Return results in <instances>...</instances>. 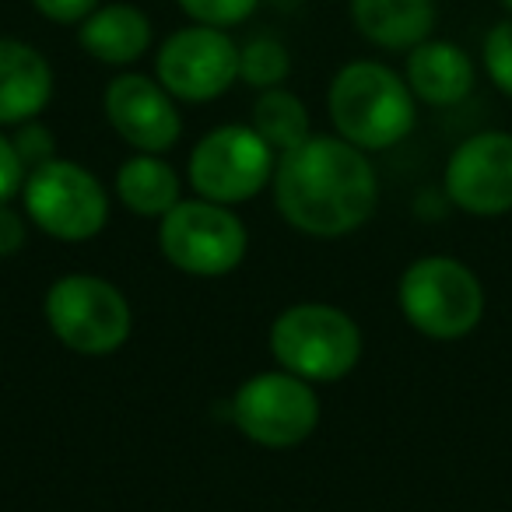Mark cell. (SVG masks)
<instances>
[{
    "instance_id": "17",
    "label": "cell",
    "mask_w": 512,
    "mask_h": 512,
    "mask_svg": "<svg viewBox=\"0 0 512 512\" xmlns=\"http://www.w3.org/2000/svg\"><path fill=\"white\" fill-rule=\"evenodd\" d=\"M116 200L127 207L137 218H165L172 207L179 204V193H183V183H179V172L165 162L162 155H130L127 162L116 169L113 179Z\"/></svg>"
},
{
    "instance_id": "4",
    "label": "cell",
    "mask_w": 512,
    "mask_h": 512,
    "mask_svg": "<svg viewBox=\"0 0 512 512\" xmlns=\"http://www.w3.org/2000/svg\"><path fill=\"white\" fill-rule=\"evenodd\" d=\"M404 320L432 341H460L484 320V285L463 260L446 253L418 256L397 285Z\"/></svg>"
},
{
    "instance_id": "26",
    "label": "cell",
    "mask_w": 512,
    "mask_h": 512,
    "mask_svg": "<svg viewBox=\"0 0 512 512\" xmlns=\"http://www.w3.org/2000/svg\"><path fill=\"white\" fill-rule=\"evenodd\" d=\"M502 8H505V11H509V15H512V0H502Z\"/></svg>"
},
{
    "instance_id": "20",
    "label": "cell",
    "mask_w": 512,
    "mask_h": 512,
    "mask_svg": "<svg viewBox=\"0 0 512 512\" xmlns=\"http://www.w3.org/2000/svg\"><path fill=\"white\" fill-rule=\"evenodd\" d=\"M481 64L491 85L505 99H512V15L488 29V36L481 43Z\"/></svg>"
},
{
    "instance_id": "14",
    "label": "cell",
    "mask_w": 512,
    "mask_h": 512,
    "mask_svg": "<svg viewBox=\"0 0 512 512\" xmlns=\"http://www.w3.org/2000/svg\"><path fill=\"white\" fill-rule=\"evenodd\" d=\"M355 32L386 53H411L418 43L432 39L439 22L435 0H348Z\"/></svg>"
},
{
    "instance_id": "21",
    "label": "cell",
    "mask_w": 512,
    "mask_h": 512,
    "mask_svg": "<svg viewBox=\"0 0 512 512\" xmlns=\"http://www.w3.org/2000/svg\"><path fill=\"white\" fill-rule=\"evenodd\" d=\"M176 4L190 22L214 29H235L260 8V0H176Z\"/></svg>"
},
{
    "instance_id": "2",
    "label": "cell",
    "mask_w": 512,
    "mask_h": 512,
    "mask_svg": "<svg viewBox=\"0 0 512 512\" xmlns=\"http://www.w3.org/2000/svg\"><path fill=\"white\" fill-rule=\"evenodd\" d=\"M327 113L337 137L362 151H386L411 137L418 99L393 67L379 60H351L330 81Z\"/></svg>"
},
{
    "instance_id": "11",
    "label": "cell",
    "mask_w": 512,
    "mask_h": 512,
    "mask_svg": "<svg viewBox=\"0 0 512 512\" xmlns=\"http://www.w3.org/2000/svg\"><path fill=\"white\" fill-rule=\"evenodd\" d=\"M446 197L474 218H502L512 211V134L481 130L453 148L446 162Z\"/></svg>"
},
{
    "instance_id": "24",
    "label": "cell",
    "mask_w": 512,
    "mask_h": 512,
    "mask_svg": "<svg viewBox=\"0 0 512 512\" xmlns=\"http://www.w3.org/2000/svg\"><path fill=\"white\" fill-rule=\"evenodd\" d=\"M29 242V218L11 204H0V260L18 256Z\"/></svg>"
},
{
    "instance_id": "19",
    "label": "cell",
    "mask_w": 512,
    "mask_h": 512,
    "mask_svg": "<svg viewBox=\"0 0 512 512\" xmlns=\"http://www.w3.org/2000/svg\"><path fill=\"white\" fill-rule=\"evenodd\" d=\"M292 74V57L288 46L274 36H253L239 46V81L256 92L281 88Z\"/></svg>"
},
{
    "instance_id": "9",
    "label": "cell",
    "mask_w": 512,
    "mask_h": 512,
    "mask_svg": "<svg viewBox=\"0 0 512 512\" xmlns=\"http://www.w3.org/2000/svg\"><path fill=\"white\" fill-rule=\"evenodd\" d=\"M274 165H278L274 148L249 123H225L207 130L193 144L186 176L197 197L235 207L271 186Z\"/></svg>"
},
{
    "instance_id": "1",
    "label": "cell",
    "mask_w": 512,
    "mask_h": 512,
    "mask_svg": "<svg viewBox=\"0 0 512 512\" xmlns=\"http://www.w3.org/2000/svg\"><path fill=\"white\" fill-rule=\"evenodd\" d=\"M271 186L281 218L313 239L358 232L379 204V176L369 151L337 134H313L278 155Z\"/></svg>"
},
{
    "instance_id": "7",
    "label": "cell",
    "mask_w": 512,
    "mask_h": 512,
    "mask_svg": "<svg viewBox=\"0 0 512 512\" xmlns=\"http://www.w3.org/2000/svg\"><path fill=\"white\" fill-rule=\"evenodd\" d=\"M25 218L57 242H88L109 225V193L92 169L67 158L39 165L22 186Z\"/></svg>"
},
{
    "instance_id": "6",
    "label": "cell",
    "mask_w": 512,
    "mask_h": 512,
    "mask_svg": "<svg viewBox=\"0 0 512 512\" xmlns=\"http://www.w3.org/2000/svg\"><path fill=\"white\" fill-rule=\"evenodd\" d=\"M158 249L190 278H225L246 260L249 232L228 204L193 197L158 218Z\"/></svg>"
},
{
    "instance_id": "18",
    "label": "cell",
    "mask_w": 512,
    "mask_h": 512,
    "mask_svg": "<svg viewBox=\"0 0 512 512\" xmlns=\"http://www.w3.org/2000/svg\"><path fill=\"white\" fill-rule=\"evenodd\" d=\"M249 127L271 144L274 155H285V151L299 148L302 141L313 137L306 102L288 88H267V92L256 95Z\"/></svg>"
},
{
    "instance_id": "10",
    "label": "cell",
    "mask_w": 512,
    "mask_h": 512,
    "mask_svg": "<svg viewBox=\"0 0 512 512\" xmlns=\"http://www.w3.org/2000/svg\"><path fill=\"white\" fill-rule=\"evenodd\" d=\"M155 78L176 102H214L239 81V43L214 25L176 29L158 46Z\"/></svg>"
},
{
    "instance_id": "22",
    "label": "cell",
    "mask_w": 512,
    "mask_h": 512,
    "mask_svg": "<svg viewBox=\"0 0 512 512\" xmlns=\"http://www.w3.org/2000/svg\"><path fill=\"white\" fill-rule=\"evenodd\" d=\"M11 144H15L18 158H22V165L29 172L57 158V134H53V130L46 127L39 116H36V120L18 123L15 134H11Z\"/></svg>"
},
{
    "instance_id": "23",
    "label": "cell",
    "mask_w": 512,
    "mask_h": 512,
    "mask_svg": "<svg viewBox=\"0 0 512 512\" xmlns=\"http://www.w3.org/2000/svg\"><path fill=\"white\" fill-rule=\"evenodd\" d=\"M25 176H29V169L18 158L11 134H0V204H11L15 197H22Z\"/></svg>"
},
{
    "instance_id": "3",
    "label": "cell",
    "mask_w": 512,
    "mask_h": 512,
    "mask_svg": "<svg viewBox=\"0 0 512 512\" xmlns=\"http://www.w3.org/2000/svg\"><path fill=\"white\" fill-rule=\"evenodd\" d=\"M278 369L306 383H337L362 362V330L344 309L327 302H299L271 323L267 334Z\"/></svg>"
},
{
    "instance_id": "8",
    "label": "cell",
    "mask_w": 512,
    "mask_h": 512,
    "mask_svg": "<svg viewBox=\"0 0 512 512\" xmlns=\"http://www.w3.org/2000/svg\"><path fill=\"white\" fill-rule=\"evenodd\" d=\"M228 418L256 446L292 449L320 425V397L313 383L285 369L256 372L228 400Z\"/></svg>"
},
{
    "instance_id": "5",
    "label": "cell",
    "mask_w": 512,
    "mask_h": 512,
    "mask_svg": "<svg viewBox=\"0 0 512 512\" xmlns=\"http://www.w3.org/2000/svg\"><path fill=\"white\" fill-rule=\"evenodd\" d=\"M46 327L74 355L102 358L130 341L134 313L113 281L95 274H67L46 288Z\"/></svg>"
},
{
    "instance_id": "12",
    "label": "cell",
    "mask_w": 512,
    "mask_h": 512,
    "mask_svg": "<svg viewBox=\"0 0 512 512\" xmlns=\"http://www.w3.org/2000/svg\"><path fill=\"white\" fill-rule=\"evenodd\" d=\"M106 120L123 141L144 155H165L183 137V116L176 99L162 88L158 78L123 71L102 92Z\"/></svg>"
},
{
    "instance_id": "25",
    "label": "cell",
    "mask_w": 512,
    "mask_h": 512,
    "mask_svg": "<svg viewBox=\"0 0 512 512\" xmlns=\"http://www.w3.org/2000/svg\"><path fill=\"white\" fill-rule=\"evenodd\" d=\"M29 4L53 25H81L102 0H29Z\"/></svg>"
},
{
    "instance_id": "16",
    "label": "cell",
    "mask_w": 512,
    "mask_h": 512,
    "mask_svg": "<svg viewBox=\"0 0 512 512\" xmlns=\"http://www.w3.org/2000/svg\"><path fill=\"white\" fill-rule=\"evenodd\" d=\"M151 18L137 4H99L78 25V46L106 67H130L151 50Z\"/></svg>"
},
{
    "instance_id": "13",
    "label": "cell",
    "mask_w": 512,
    "mask_h": 512,
    "mask_svg": "<svg viewBox=\"0 0 512 512\" xmlns=\"http://www.w3.org/2000/svg\"><path fill=\"white\" fill-rule=\"evenodd\" d=\"M404 81L414 99L435 109L460 106L477 85V67L463 46L449 39H425L407 53Z\"/></svg>"
},
{
    "instance_id": "15",
    "label": "cell",
    "mask_w": 512,
    "mask_h": 512,
    "mask_svg": "<svg viewBox=\"0 0 512 512\" xmlns=\"http://www.w3.org/2000/svg\"><path fill=\"white\" fill-rule=\"evenodd\" d=\"M53 99V67L36 46L0 39V127L43 116Z\"/></svg>"
}]
</instances>
